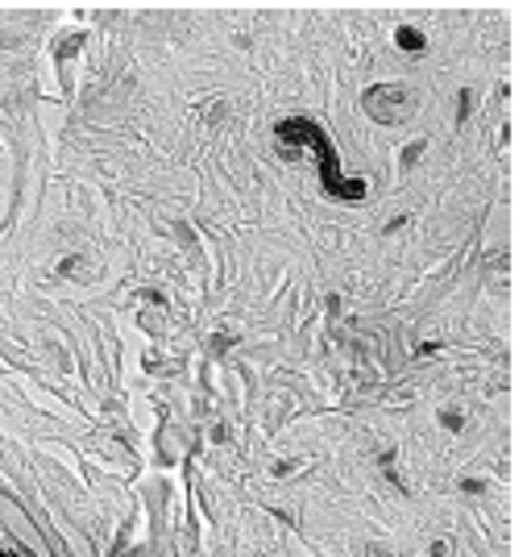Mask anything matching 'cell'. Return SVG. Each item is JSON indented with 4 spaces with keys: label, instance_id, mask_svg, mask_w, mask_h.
Here are the masks:
<instances>
[{
    "label": "cell",
    "instance_id": "1",
    "mask_svg": "<svg viewBox=\"0 0 527 557\" xmlns=\"http://www.w3.org/2000/svg\"><path fill=\"white\" fill-rule=\"evenodd\" d=\"M0 557H25V554H17V549H9V545L0 541Z\"/></svg>",
    "mask_w": 527,
    "mask_h": 557
}]
</instances>
